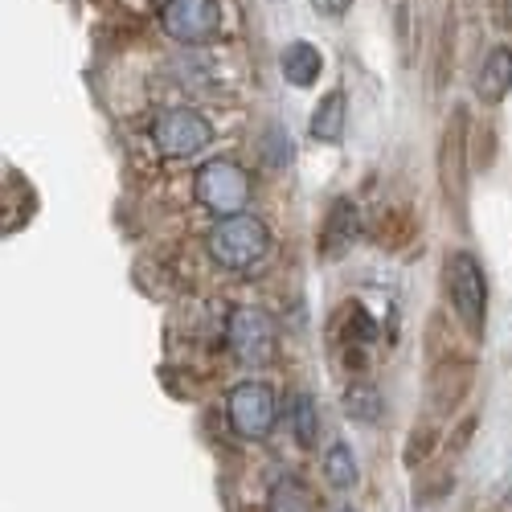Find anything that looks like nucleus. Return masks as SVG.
Instances as JSON below:
<instances>
[{
    "mask_svg": "<svg viewBox=\"0 0 512 512\" xmlns=\"http://www.w3.org/2000/svg\"><path fill=\"white\" fill-rule=\"evenodd\" d=\"M271 250V230L250 218V213H230L209 230V259L226 271H250L254 263H263Z\"/></svg>",
    "mask_w": 512,
    "mask_h": 512,
    "instance_id": "obj_1",
    "label": "nucleus"
},
{
    "mask_svg": "<svg viewBox=\"0 0 512 512\" xmlns=\"http://www.w3.org/2000/svg\"><path fill=\"white\" fill-rule=\"evenodd\" d=\"M209 140H213V127H209V119H205L201 111H193V107H168V111H160L156 123H152V144H156V152L168 156V160H189V156L205 152Z\"/></svg>",
    "mask_w": 512,
    "mask_h": 512,
    "instance_id": "obj_2",
    "label": "nucleus"
},
{
    "mask_svg": "<svg viewBox=\"0 0 512 512\" xmlns=\"http://www.w3.org/2000/svg\"><path fill=\"white\" fill-rule=\"evenodd\" d=\"M197 201L218 213V218H230V213H242L246 201H250V177L242 173V168L234 160H209L197 168Z\"/></svg>",
    "mask_w": 512,
    "mask_h": 512,
    "instance_id": "obj_3",
    "label": "nucleus"
},
{
    "mask_svg": "<svg viewBox=\"0 0 512 512\" xmlns=\"http://www.w3.org/2000/svg\"><path fill=\"white\" fill-rule=\"evenodd\" d=\"M226 414H230V426H234L238 439L259 443L275 431V418H279L275 390L263 386V381H242V386H234L226 398Z\"/></svg>",
    "mask_w": 512,
    "mask_h": 512,
    "instance_id": "obj_4",
    "label": "nucleus"
},
{
    "mask_svg": "<svg viewBox=\"0 0 512 512\" xmlns=\"http://www.w3.org/2000/svg\"><path fill=\"white\" fill-rule=\"evenodd\" d=\"M447 295L459 312L463 324L472 328H484V312H488V279H484V267L472 259L467 250H455L447 259Z\"/></svg>",
    "mask_w": 512,
    "mask_h": 512,
    "instance_id": "obj_5",
    "label": "nucleus"
},
{
    "mask_svg": "<svg viewBox=\"0 0 512 512\" xmlns=\"http://www.w3.org/2000/svg\"><path fill=\"white\" fill-rule=\"evenodd\" d=\"M160 25L173 41L205 46V41L218 37V29H222V5L218 0H164Z\"/></svg>",
    "mask_w": 512,
    "mask_h": 512,
    "instance_id": "obj_6",
    "label": "nucleus"
},
{
    "mask_svg": "<svg viewBox=\"0 0 512 512\" xmlns=\"http://www.w3.org/2000/svg\"><path fill=\"white\" fill-rule=\"evenodd\" d=\"M226 340H230V353L242 365H267L275 357V324L259 308H234Z\"/></svg>",
    "mask_w": 512,
    "mask_h": 512,
    "instance_id": "obj_7",
    "label": "nucleus"
},
{
    "mask_svg": "<svg viewBox=\"0 0 512 512\" xmlns=\"http://www.w3.org/2000/svg\"><path fill=\"white\" fill-rule=\"evenodd\" d=\"M361 234V213L357 205L345 197V201H336L332 213H328V222H324V238H320V250H324V259H336V254H345Z\"/></svg>",
    "mask_w": 512,
    "mask_h": 512,
    "instance_id": "obj_8",
    "label": "nucleus"
},
{
    "mask_svg": "<svg viewBox=\"0 0 512 512\" xmlns=\"http://www.w3.org/2000/svg\"><path fill=\"white\" fill-rule=\"evenodd\" d=\"M279 70H283V78L291 82V87L308 91L312 82L324 74V54L312 46V41H291V46L283 50V58H279Z\"/></svg>",
    "mask_w": 512,
    "mask_h": 512,
    "instance_id": "obj_9",
    "label": "nucleus"
},
{
    "mask_svg": "<svg viewBox=\"0 0 512 512\" xmlns=\"http://www.w3.org/2000/svg\"><path fill=\"white\" fill-rule=\"evenodd\" d=\"M508 91H512V46H496L476 74V95L484 103H504Z\"/></svg>",
    "mask_w": 512,
    "mask_h": 512,
    "instance_id": "obj_10",
    "label": "nucleus"
},
{
    "mask_svg": "<svg viewBox=\"0 0 512 512\" xmlns=\"http://www.w3.org/2000/svg\"><path fill=\"white\" fill-rule=\"evenodd\" d=\"M345 115H349V99H345V91H328V95L320 99V107L312 111V123H308L312 140H320V144H336L340 136H345Z\"/></svg>",
    "mask_w": 512,
    "mask_h": 512,
    "instance_id": "obj_11",
    "label": "nucleus"
},
{
    "mask_svg": "<svg viewBox=\"0 0 512 512\" xmlns=\"http://www.w3.org/2000/svg\"><path fill=\"white\" fill-rule=\"evenodd\" d=\"M287 422H291L295 443H300V447H316L320 418H316V398H312V394H295V398H291V414H287Z\"/></svg>",
    "mask_w": 512,
    "mask_h": 512,
    "instance_id": "obj_12",
    "label": "nucleus"
},
{
    "mask_svg": "<svg viewBox=\"0 0 512 512\" xmlns=\"http://www.w3.org/2000/svg\"><path fill=\"white\" fill-rule=\"evenodd\" d=\"M324 480L332 488H357L361 472H357V459H353L349 443H332L328 447V455H324Z\"/></svg>",
    "mask_w": 512,
    "mask_h": 512,
    "instance_id": "obj_13",
    "label": "nucleus"
},
{
    "mask_svg": "<svg viewBox=\"0 0 512 512\" xmlns=\"http://www.w3.org/2000/svg\"><path fill=\"white\" fill-rule=\"evenodd\" d=\"M308 508H312V496L295 476H283L271 488V512H308Z\"/></svg>",
    "mask_w": 512,
    "mask_h": 512,
    "instance_id": "obj_14",
    "label": "nucleus"
},
{
    "mask_svg": "<svg viewBox=\"0 0 512 512\" xmlns=\"http://www.w3.org/2000/svg\"><path fill=\"white\" fill-rule=\"evenodd\" d=\"M345 410H349V418H357V422H373V418L381 414V394L369 386V381H357V386L345 394Z\"/></svg>",
    "mask_w": 512,
    "mask_h": 512,
    "instance_id": "obj_15",
    "label": "nucleus"
},
{
    "mask_svg": "<svg viewBox=\"0 0 512 512\" xmlns=\"http://www.w3.org/2000/svg\"><path fill=\"white\" fill-rule=\"evenodd\" d=\"M263 156H267V164H275V168H283V164L291 160V148H287L283 127H271V132H267V148H263Z\"/></svg>",
    "mask_w": 512,
    "mask_h": 512,
    "instance_id": "obj_16",
    "label": "nucleus"
},
{
    "mask_svg": "<svg viewBox=\"0 0 512 512\" xmlns=\"http://www.w3.org/2000/svg\"><path fill=\"white\" fill-rule=\"evenodd\" d=\"M312 9H316L320 17H345V13L353 9V0H312Z\"/></svg>",
    "mask_w": 512,
    "mask_h": 512,
    "instance_id": "obj_17",
    "label": "nucleus"
},
{
    "mask_svg": "<svg viewBox=\"0 0 512 512\" xmlns=\"http://www.w3.org/2000/svg\"><path fill=\"white\" fill-rule=\"evenodd\" d=\"M492 17H496V25H512V9H508V0H492Z\"/></svg>",
    "mask_w": 512,
    "mask_h": 512,
    "instance_id": "obj_18",
    "label": "nucleus"
},
{
    "mask_svg": "<svg viewBox=\"0 0 512 512\" xmlns=\"http://www.w3.org/2000/svg\"><path fill=\"white\" fill-rule=\"evenodd\" d=\"M340 512H357V508H340Z\"/></svg>",
    "mask_w": 512,
    "mask_h": 512,
    "instance_id": "obj_19",
    "label": "nucleus"
},
{
    "mask_svg": "<svg viewBox=\"0 0 512 512\" xmlns=\"http://www.w3.org/2000/svg\"><path fill=\"white\" fill-rule=\"evenodd\" d=\"M508 504H512V488H508Z\"/></svg>",
    "mask_w": 512,
    "mask_h": 512,
    "instance_id": "obj_20",
    "label": "nucleus"
}]
</instances>
